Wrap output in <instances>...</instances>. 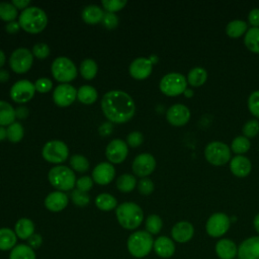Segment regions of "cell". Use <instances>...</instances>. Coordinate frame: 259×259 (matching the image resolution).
I'll use <instances>...</instances> for the list:
<instances>
[{"label": "cell", "mask_w": 259, "mask_h": 259, "mask_svg": "<svg viewBox=\"0 0 259 259\" xmlns=\"http://www.w3.org/2000/svg\"><path fill=\"white\" fill-rule=\"evenodd\" d=\"M50 183L58 189V191L71 190L76 185V176L73 170L64 165H58L53 167L49 171Z\"/></svg>", "instance_id": "5"}, {"label": "cell", "mask_w": 259, "mask_h": 259, "mask_svg": "<svg viewBox=\"0 0 259 259\" xmlns=\"http://www.w3.org/2000/svg\"><path fill=\"white\" fill-rule=\"evenodd\" d=\"M32 55L37 59H46L50 55V48L45 42H38L33 46L32 48Z\"/></svg>", "instance_id": "47"}, {"label": "cell", "mask_w": 259, "mask_h": 259, "mask_svg": "<svg viewBox=\"0 0 259 259\" xmlns=\"http://www.w3.org/2000/svg\"><path fill=\"white\" fill-rule=\"evenodd\" d=\"M41 155L49 163L60 164L68 159L69 149L64 142L54 140L45 144L41 150Z\"/></svg>", "instance_id": "8"}, {"label": "cell", "mask_w": 259, "mask_h": 259, "mask_svg": "<svg viewBox=\"0 0 259 259\" xmlns=\"http://www.w3.org/2000/svg\"><path fill=\"white\" fill-rule=\"evenodd\" d=\"M139 192L143 195H150L154 191V183L150 178H141L138 183Z\"/></svg>", "instance_id": "46"}, {"label": "cell", "mask_w": 259, "mask_h": 259, "mask_svg": "<svg viewBox=\"0 0 259 259\" xmlns=\"http://www.w3.org/2000/svg\"><path fill=\"white\" fill-rule=\"evenodd\" d=\"M137 180L131 174H122L116 180V188L121 192H131L136 187Z\"/></svg>", "instance_id": "36"}, {"label": "cell", "mask_w": 259, "mask_h": 259, "mask_svg": "<svg viewBox=\"0 0 259 259\" xmlns=\"http://www.w3.org/2000/svg\"><path fill=\"white\" fill-rule=\"evenodd\" d=\"M15 234L21 240H28L34 234V224L27 218L19 219L15 224Z\"/></svg>", "instance_id": "26"}, {"label": "cell", "mask_w": 259, "mask_h": 259, "mask_svg": "<svg viewBox=\"0 0 259 259\" xmlns=\"http://www.w3.org/2000/svg\"><path fill=\"white\" fill-rule=\"evenodd\" d=\"M29 114V110L25 106H19L15 109V116L19 119H25Z\"/></svg>", "instance_id": "54"}, {"label": "cell", "mask_w": 259, "mask_h": 259, "mask_svg": "<svg viewBox=\"0 0 259 259\" xmlns=\"http://www.w3.org/2000/svg\"><path fill=\"white\" fill-rule=\"evenodd\" d=\"M154 240L147 231H137L130 235L126 247L130 254L136 258H144L153 249Z\"/></svg>", "instance_id": "4"}, {"label": "cell", "mask_w": 259, "mask_h": 259, "mask_svg": "<svg viewBox=\"0 0 259 259\" xmlns=\"http://www.w3.org/2000/svg\"><path fill=\"white\" fill-rule=\"evenodd\" d=\"M184 93H185L186 97H191L192 94H193V91H192V90H189V89H186V90L184 91Z\"/></svg>", "instance_id": "63"}, {"label": "cell", "mask_w": 259, "mask_h": 259, "mask_svg": "<svg viewBox=\"0 0 259 259\" xmlns=\"http://www.w3.org/2000/svg\"><path fill=\"white\" fill-rule=\"evenodd\" d=\"M133 172L139 177H146L150 175L156 168V160L153 155L149 153H142L138 155L132 164Z\"/></svg>", "instance_id": "13"}, {"label": "cell", "mask_w": 259, "mask_h": 259, "mask_svg": "<svg viewBox=\"0 0 259 259\" xmlns=\"http://www.w3.org/2000/svg\"><path fill=\"white\" fill-rule=\"evenodd\" d=\"M97 91L90 85H83L77 91V98L83 104H92L97 99Z\"/></svg>", "instance_id": "29"}, {"label": "cell", "mask_w": 259, "mask_h": 259, "mask_svg": "<svg viewBox=\"0 0 259 259\" xmlns=\"http://www.w3.org/2000/svg\"><path fill=\"white\" fill-rule=\"evenodd\" d=\"M144 141V137L142 135V133L140 132H132L127 135L126 137V143L130 147H133V148H136V147H139Z\"/></svg>", "instance_id": "50"}, {"label": "cell", "mask_w": 259, "mask_h": 259, "mask_svg": "<svg viewBox=\"0 0 259 259\" xmlns=\"http://www.w3.org/2000/svg\"><path fill=\"white\" fill-rule=\"evenodd\" d=\"M112 132V124L111 122H104L99 126V134L103 137L110 135Z\"/></svg>", "instance_id": "55"}, {"label": "cell", "mask_w": 259, "mask_h": 259, "mask_svg": "<svg viewBox=\"0 0 259 259\" xmlns=\"http://www.w3.org/2000/svg\"><path fill=\"white\" fill-rule=\"evenodd\" d=\"M30 1L29 0H12L11 4L16 8V9H25L29 5Z\"/></svg>", "instance_id": "57"}, {"label": "cell", "mask_w": 259, "mask_h": 259, "mask_svg": "<svg viewBox=\"0 0 259 259\" xmlns=\"http://www.w3.org/2000/svg\"><path fill=\"white\" fill-rule=\"evenodd\" d=\"M194 235V227L191 223L186 221H181L176 223L172 230V239L178 243H186L192 239Z\"/></svg>", "instance_id": "20"}, {"label": "cell", "mask_w": 259, "mask_h": 259, "mask_svg": "<svg viewBox=\"0 0 259 259\" xmlns=\"http://www.w3.org/2000/svg\"><path fill=\"white\" fill-rule=\"evenodd\" d=\"M230 169L235 176L245 177L251 172L252 165L247 157L243 155H238L231 160Z\"/></svg>", "instance_id": "24"}, {"label": "cell", "mask_w": 259, "mask_h": 259, "mask_svg": "<svg viewBox=\"0 0 259 259\" xmlns=\"http://www.w3.org/2000/svg\"><path fill=\"white\" fill-rule=\"evenodd\" d=\"M18 23L26 32L39 33L48 24V16L41 8L30 6L22 10L18 18Z\"/></svg>", "instance_id": "2"}, {"label": "cell", "mask_w": 259, "mask_h": 259, "mask_svg": "<svg viewBox=\"0 0 259 259\" xmlns=\"http://www.w3.org/2000/svg\"><path fill=\"white\" fill-rule=\"evenodd\" d=\"M4 63H5V54L0 50V68L4 65Z\"/></svg>", "instance_id": "61"}, {"label": "cell", "mask_w": 259, "mask_h": 259, "mask_svg": "<svg viewBox=\"0 0 259 259\" xmlns=\"http://www.w3.org/2000/svg\"><path fill=\"white\" fill-rule=\"evenodd\" d=\"M186 78L177 72L166 74L159 84L161 92L167 96H176L183 93L186 90Z\"/></svg>", "instance_id": "7"}, {"label": "cell", "mask_w": 259, "mask_h": 259, "mask_svg": "<svg viewBox=\"0 0 259 259\" xmlns=\"http://www.w3.org/2000/svg\"><path fill=\"white\" fill-rule=\"evenodd\" d=\"M27 242H28L27 245H28L30 248H32V249H37V248H39V247L41 246V244H42V238H41V236H40L39 234H33L32 236H30V237L28 238Z\"/></svg>", "instance_id": "52"}, {"label": "cell", "mask_w": 259, "mask_h": 259, "mask_svg": "<svg viewBox=\"0 0 259 259\" xmlns=\"http://www.w3.org/2000/svg\"><path fill=\"white\" fill-rule=\"evenodd\" d=\"M103 8L106 10V12L114 13L116 11L121 10L125 5V0H102L101 2Z\"/></svg>", "instance_id": "44"}, {"label": "cell", "mask_w": 259, "mask_h": 259, "mask_svg": "<svg viewBox=\"0 0 259 259\" xmlns=\"http://www.w3.org/2000/svg\"><path fill=\"white\" fill-rule=\"evenodd\" d=\"M250 147H251L250 141L245 136H239L235 138L231 145L232 151L235 152L236 154H244L250 149Z\"/></svg>", "instance_id": "39"}, {"label": "cell", "mask_w": 259, "mask_h": 259, "mask_svg": "<svg viewBox=\"0 0 259 259\" xmlns=\"http://www.w3.org/2000/svg\"><path fill=\"white\" fill-rule=\"evenodd\" d=\"M248 108L252 114L259 117V90L250 94L248 98Z\"/></svg>", "instance_id": "45"}, {"label": "cell", "mask_w": 259, "mask_h": 259, "mask_svg": "<svg viewBox=\"0 0 259 259\" xmlns=\"http://www.w3.org/2000/svg\"><path fill=\"white\" fill-rule=\"evenodd\" d=\"M71 199L74 204L78 206H86L90 202V197L87 192L81 191L79 189H75L71 193Z\"/></svg>", "instance_id": "42"}, {"label": "cell", "mask_w": 259, "mask_h": 259, "mask_svg": "<svg viewBox=\"0 0 259 259\" xmlns=\"http://www.w3.org/2000/svg\"><path fill=\"white\" fill-rule=\"evenodd\" d=\"M7 139L12 143H18L22 140L24 131L23 126L19 122H13L6 128Z\"/></svg>", "instance_id": "38"}, {"label": "cell", "mask_w": 259, "mask_h": 259, "mask_svg": "<svg viewBox=\"0 0 259 259\" xmlns=\"http://www.w3.org/2000/svg\"><path fill=\"white\" fill-rule=\"evenodd\" d=\"M153 69V64L151 61L147 58H137L135 59L128 68L130 74L133 78L137 80H143L146 79L147 77L150 76L152 73Z\"/></svg>", "instance_id": "18"}, {"label": "cell", "mask_w": 259, "mask_h": 259, "mask_svg": "<svg viewBox=\"0 0 259 259\" xmlns=\"http://www.w3.org/2000/svg\"><path fill=\"white\" fill-rule=\"evenodd\" d=\"M15 109L6 101L0 100V126L10 125L15 119Z\"/></svg>", "instance_id": "28"}, {"label": "cell", "mask_w": 259, "mask_h": 259, "mask_svg": "<svg viewBox=\"0 0 259 259\" xmlns=\"http://www.w3.org/2000/svg\"><path fill=\"white\" fill-rule=\"evenodd\" d=\"M70 165L73 170L80 172V173L86 172L89 169V162H88L87 158H85L84 156L79 155V154L73 155L70 158Z\"/></svg>", "instance_id": "41"}, {"label": "cell", "mask_w": 259, "mask_h": 259, "mask_svg": "<svg viewBox=\"0 0 259 259\" xmlns=\"http://www.w3.org/2000/svg\"><path fill=\"white\" fill-rule=\"evenodd\" d=\"M76 98L77 90L69 83L58 85L53 93L54 102L60 107H67L71 105Z\"/></svg>", "instance_id": "14"}, {"label": "cell", "mask_w": 259, "mask_h": 259, "mask_svg": "<svg viewBox=\"0 0 259 259\" xmlns=\"http://www.w3.org/2000/svg\"><path fill=\"white\" fill-rule=\"evenodd\" d=\"M115 215L119 225L126 230L137 229L144 219V212L141 206L132 201L122 202L117 205Z\"/></svg>", "instance_id": "3"}, {"label": "cell", "mask_w": 259, "mask_h": 259, "mask_svg": "<svg viewBox=\"0 0 259 259\" xmlns=\"http://www.w3.org/2000/svg\"><path fill=\"white\" fill-rule=\"evenodd\" d=\"M127 152L128 150L125 142L120 139H114L107 145L105 155L109 162L119 164L125 160Z\"/></svg>", "instance_id": "15"}, {"label": "cell", "mask_w": 259, "mask_h": 259, "mask_svg": "<svg viewBox=\"0 0 259 259\" xmlns=\"http://www.w3.org/2000/svg\"><path fill=\"white\" fill-rule=\"evenodd\" d=\"M33 55L26 48H18L12 52L9 58V66L17 74L26 73L32 65Z\"/></svg>", "instance_id": "10"}, {"label": "cell", "mask_w": 259, "mask_h": 259, "mask_svg": "<svg viewBox=\"0 0 259 259\" xmlns=\"http://www.w3.org/2000/svg\"><path fill=\"white\" fill-rule=\"evenodd\" d=\"M247 31V23L241 19H234L227 24L226 32L231 37H239Z\"/></svg>", "instance_id": "34"}, {"label": "cell", "mask_w": 259, "mask_h": 259, "mask_svg": "<svg viewBox=\"0 0 259 259\" xmlns=\"http://www.w3.org/2000/svg\"><path fill=\"white\" fill-rule=\"evenodd\" d=\"M9 259H36L34 250L26 244L16 245L9 254Z\"/></svg>", "instance_id": "30"}, {"label": "cell", "mask_w": 259, "mask_h": 259, "mask_svg": "<svg viewBox=\"0 0 259 259\" xmlns=\"http://www.w3.org/2000/svg\"><path fill=\"white\" fill-rule=\"evenodd\" d=\"M231 220L224 212L212 213L205 225L206 233L212 238H219L224 236L230 229Z\"/></svg>", "instance_id": "11"}, {"label": "cell", "mask_w": 259, "mask_h": 259, "mask_svg": "<svg viewBox=\"0 0 259 259\" xmlns=\"http://www.w3.org/2000/svg\"><path fill=\"white\" fill-rule=\"evenodd\" d=\"M103 25L108 28V29H113L117 26L118 24V18L117 16L114 14V13H111V12H105L104 15H103V18H102V21Z\"/></svg>", "instance_id": "49"}, {"label": "cell", "mask_w": 259, "mask_h": 259, "mask_svg": "<svg viewBox=\"0 0 259 259\" xmlns=\"http://www.w3.org/2000/svg\"><path fill=\"white\" fill-rule=\"evenodd\" d=\"M153 249L155 253L161 258H170L175 253L174 242L166 236L158 237L154 241Z\"/></svg>", "instance_id": "23"}, {"label": "cell", "mask_w": 259, "mask_h": 259, "mask_svg": "<svg viewBox=\"0 0 259 259\" xmlns=\"http://www.w3.org/2000/svg\"><path fill=\"white\" fill-rule=\"evenodd\" d=\"M68 204V196L62 191H54L45 198V206L53 212L63 210Z\"/></svg>", "instance_id": "22"}, {"label": "cell", "mask_w": 259, "mask_h": 259, "mask_svg": "<svg viewBox=\"0 0 259 259\" xmlns=\"http://www.w3.org/2000/svg\"><path fill=\"white\" fill-rule=\"evenodd\" d=\"M238 259H239V258H238Z\"/></svg>", "instance_id": "64"}, {"label": "cell", "mask_w": 259, "mask_h": 259, "mask_svg": "<svg viewBox=\"0 0 259 259\" xmlns=\"http://www.w3.org/2000/svg\"><path fill=\"white\" fill-rule=\"evenodd\" d=\"M242 131L246 138H254L259 133V121L257 119H250L246 121Z\"/></svg>", "instance_id": "43"}, {"label": "cell", "mask_w": 259, "mask_h": 259, "mask_svg": "<svg viewBox=\"0 0 259 259\" xmlns=\"http://www.w3.org/2000/svg\"><path fill=\"white\" fill-rule=\"evenodd\" d=\"M95 204L99 209L103 211H109L116 207L117 201L115 197L109 193H100L95 198Z\"/></svg>", "instance_id": "33"}, {"label": "cell", "mask_w": 259, "mask_h": 259, "mask_svg": "<svg viewBox=\"0 0 259 259\" xmlns=\"http://www.w3.org/2000/svg\"><path fill=\"white\" fill-rule=\"evenodd\" d=\"M163 227L162 219L158 214H150L146 220V231L151 235L158 234Z\"/></svg>", "instance_id": "40"}, {"label": "cell", "mask_w": 259, "mask_h": 259, "mask_svg": "<svg viewBox=\"0 0 259 259\" xmlns=\"http://www.w3.org/2000/svg\"><path fill=\"white\" fill-rule=\"evenodd\" d=\"M239 259H259V236L244 240L238 246Z\"/></svg>", "instance_id": "17"}, {"label": "cell", "mask_w": 259, "mask_h": 259, "mask_svg": "<svg viewBox=\"0 0 259 259\" xmlns=\"http://www.w3.org/2000/svg\"><path fill=\"white\" fill-rule=\"evenodd\" d=\"M17 236L15 232H13L9 228H1L0 229V250L8 251L12 250L16 246Z\"/></svg>", "instance_id": "27"}, {"label": "cell", "mask_w": 259, "mask_h": 259, "mask_svg": "<svg viewBox=\"0 0 259 259\" xmlns=\"http://www.w3.org/2000/svg\"><path fill=\"white\" fill-rule=\"evenodd\" d=\"M204 156L207 162L212 165L221 166L229 162L231 158V150L223 142H211L204 149Z\"/></svg>", "instance_id": "9"}, {"label": "cell", "mask_w": 259, "mask_h": 259, "mask_svg": "<svg viewBox=\"0 0 259 259\" xmlns=\"http://www.w3.org/2000/svg\"><path fill=\"white\" fill-rule=\"evenodd\" d=\"M92 185H93V179L89 176L80 177L76 181L77 189H79L81 191H84V192H87L88 190H90L92 188Z\"/></svg>", "instance_id": "51"}, {"label": "cell", "mask_w": 259, "mask_h": 259, "mask_svg": "<svg viewBox=\"0 0 259 259\" xmlns=\"http://www.w3.org/2000/svg\"><path fill=\"white\" fill-rule=\"evenodd\" d=\"M54 78L61 84L69 83L77 77V69L74 63L67 57H58L51 67Z\"/></svg>", "instance_id": "6"}, {"label": "cell", "mask_w": 259, "mask_h": 259, "mask_svg": "<svg viewBox=\"0 0 259 259\" xmlns=\"http://www.w3.org/2000/svg\"><path fill=\"white\" fill-rule=\"evenodd\" d=\"M17 9L8 2H0V19L4 21H14L17 17Z\"/></svg>", "instance_id": "37"}, {"label": "cell", "mask_w": 259, "mask_h": 259, "mask_svg": "<svg viewBox=\"0 0 259 259\" xmlns=\"http://www.w3.org/2000/svg\"><path fill=\"white\" fill-rule=\"evenodd\" d=\"M207 79V72L201 67L192 68L187 75V81L194 87L201 86Z\"/></svg>", "instance_id": "32"}, {"label": "cell", "mask_w": 259, "mask_h": 259, "mask_svg": "<svg viewBox=\"0 0 259 259\" xmlns=\"http://www.w3.org/2000/svg\"><path fill=\"white\" fill-rule=\"evenodd\" d=\"M9 72L4 69H0V83H5L9 80Z\"/></svg>", "instance_id": "58"}, {"label": "cell", "mask_w": 259, "mask_h": 259, "mask_svg": "<svg viewBox=\"0 0 259 259\" xmlns=\"http://www.w3.org/2000/svg\"><path fill=\"white\" fill-rule=\"evenodd\" d=\"M115 175L114 167L108 162L99 163L92 171L93 180L100 185H106L110 183Z\"/></svg>", "instance_id": "19"}, {"label": "cell", "mask_w": 259, "mask_h": 259, "mask_svg": "<svg viewBox=\"0 0 259 259\" xmlns=\"http://www.w3.org/2000/svg\"><path fill=\"white\" fill-rule=\"evenodd\" d=\"M248 20L253 27H259V8H253L249 12Z\"/></svg>", "instance_id": "53"}, {"label": "cell", "mask_w": 259, "mask_h": 259, "mask_svg": "<svg viewBox=\"0 0 259 259\" xmlns=\"http://www.w3.org/2000/svg\"><path fill=\"white\" fill-rule=\"evenodd\" d=\"M101 109L109 121L124 123L135 115L136 105L134 99L127 93L120 90H111L103 95Z\"/></svg>", "instance_id": "1"}, {"label": "cell", "mask_w": 259, "mask_h": 259, "mask_svg": "<svg viewBox=\"0 0 259 259\" xmlns=\"http://www.w3.org/2000/svg\"><path fill=\"white\" fill-rule=\"evenodd\" d=\"M244 42L249 51L259 54V27L249 28L245 33Z\"/></svg>", "instance_id": "31"}, {"label": "cell", "mask_w": 259, "mask_h": 259, "mask_svg": "<svg viewBox=\"0 0 259 259\" xmlns=\"http://www.w3.org/2000/svg\"><path fill=\"white\" fill-rule=\"evenodd\" d=\"M20 28V25L18 23V21H11V22H8L5 26V29L8 33H16Z\"/></svg>", "instance_id": "56"}, {"label": "cell", "mask_w": 259, "mask_h": 259, "mask_svg": "<svg viewBox=\"0 0 259 259\" xmlns=\"http://www.w3.org/2000/svg\"><path fill=\"white\" fill-rule=\"evenodd\" d=\"M253 225H254V228L256 230V232L259 234V213H257L254 218V221H253Z\"/></svg>", "instance_id": "59"}, {"label": "cell", "mask_w": 259, "mask_h": 259, "mask_svg": "<svg viewBox=\"0 0 259 259\" xmlns=\"http://www.w3.org/2000/svg\"><path fill=\"white\" fill-rule=\"evenodd\" d=\"M166 118L169 123L175 126L184 125L190 118V111L188 107L181 103H176L170 106L166 112Z\"/></svg>", "instance_id": "16"}, {"label": "cell", "mask_w": 259, "mask_h": 259, "mask_svg": "<svg viewBox=\"0 0 259 259\" xmlns=\"http://www.w3.org/2000/svg\"><path fill=\"white\" fill-rule=\"evenodd\" d=\"M104 12L103 10L97 5H88L82 11V19L87 24H97L102 21Z\"/></svg>", "instance_id": "25"}, {"label": "cell", "mask_w": 259, "mask_h": 259, "mask_svg": "<svg viewBox=\"0 0 259 259\" xmlns=\"http://www.w3.org/2000/svg\"><path fill=\"white\" fill-rule=\"evenodd\" d=\"M34 88L39 93H47L53 88V82L49 78H39L35 81Z\"/></svg>", "instance_id": "48"}, {"label": "cell", "mask_w": 259, "mask_h": 259, "mask_svg": "<svg viewBox=\"0 0 259 259\" xmlns=\"http://www.w3.org/2000/svg\"><path fill=\"white\" fill-rule=\"evenodd\" d=\"M215 254L220 259H235L238 256V246L231 239H221L215 243Z\"/></svg>", "instance_id": "21"}, {"label": "cell", "mask_w": 259, "mask_h": 259, "mask_svg": "<svg viewBox=\"0 0 259 259\" xmlns=\"http://www.w3.org/2000/svg\"><path fill=\"white\" fill-rule=\"evenodd\" d=\"M7 138V132L4 126H0V141H3Z\"/></svg>", "instance_id": "60"}, {"label": "cell", "mask_w": 259, "mask_h": 259, "mask_svg": "<svg viewBox=\"0 0 259 259\" xmlns=\"http://www.w3.org/2000/svg\"><path fill=\"white\" fill-rule=\"evenodd\" d=\"M97 64L92 59H85L80 64V73L86 80L93 79L97 74Z\"/></svg>", "instance_id": "35"}, {"label": "cell", "mask_w": 259, "mask_h": 259, "mask_svg": "<svg viewBox=\"0 0 259 259\" xmlns=\"http://www.w3.org/2000/svg\"><path fill=\"white\" fill-rule=\"evenodd\" d=\"M35 92L34 84L28 80L22 79L16 81L10 89V97L17 103H25L29 101Z\"/></svg>", "instance_id": "12"}, {"label": "cell", "mask_w": 259, "mask_h": 259, "mask_svg": "<svg viewBox=\"0 0 259 259\" xmlns=\"http://www.w3.org/2000/svg\"><path fill=\"white\" fill-rule=\"evenodd\" d=\"M149 60L151 61V63H152V64H156V63L158 62V57H157L156 55H152V56H150Z\"/></svg>", "instance_id": "62"}]
</instances>
